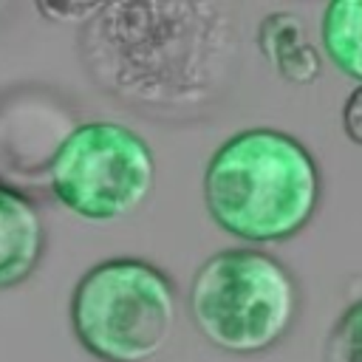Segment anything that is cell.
<instances>
[{
  "label": "cell",
  "mask_w": 362,
  "mask_h": 362,
  "mask_svg": "<svg viewBox=\"0 0 362 362\" xmlns=\"http://www.w3.org/2000/svg\"><path fill=\"white\" fill-rule=\"evenodd\" d=\"M88 76L139 116L195 122L232 90L240 31L223 3H99L79 25Z\"/></svg>",
  "instance_id": "obj_1"
},
{
  "label": "cell",
  "mask_w": 362,
  "mask_h": 362,
  "mask_svg": "<svg viewBox=\"0 0 362 362\" xmlns=\"http://www.w3.org/2000/svg\"><path fill=\"white\" fill-rule=\"evenodd\" d=\"M322 175L311 150L291 133L252 127L229 136L204 173L209 218L246 243L288 240L320 206Z\"/></svg>",
  "instance_id": "obj_2"
},
{
  "label": "cell",
  "mask_w": 362,
  "mask_h": 362,
  "mask_svg": "<svg viewBox=\"0 0 362 362\" xmlns=\"http://www.w3.org/2000/svg\"><path fill=\"white\" fill-rule=\"evenodd\" d=\"M187 303L192 325L209 345L246 356L288 337L300 317L303 291L274 255L223 249L198 266Z\"/></svg>",
  "instance_id": "obj_3"
},
{
  "label": "cell",
  "mask_w": 362,
  "mask_h": 362,
  "mask_svg": "<svg viewBox=\"0 0 362 362\" xmlns=\"http://www.w3.org/2000/svg\"><path fill=\"white\" fill-rule=\"evenodd\" d=\"M68 314L79 345L99 362H156L170 348L178 300L164 269L110 257L79 277Z\"/></svg>",
  "instance_id": "obj_4"
},
{
  "label": "cell",
  "mask_w": 362,
  "mask_h": 362,
  "mask_svg": "<svg viewBox=\"0 0 362 362\" xmlns=\"http://www.w3.org/2000/svg\"><path fill=\"white\" fill-rule=\"evenodd\" d=\"M153 184V150L122 122H82L51 167V201L85 221L136 212Z\"/></svg>",
  "instance_id": "obj_5"
},
{
  "label": "cell",
  "mask_w": 362,
  "mask_h": 362,
  "mask_svg": "<svg viewBox=\"0 0 362 362\" xmlns=\"http://www.w3.org/2000/svg\"><path fill=\"white\" fill-rule=\"evenodd\" d=\"M82 110L51 85L23 82L0 90V187L31 198H51V167L79 130Z\"/></svg>",
  "instance_id": "obj_6"
},
{
  "label": "cell",
  "mask_w": 362,
  "mask_h": 362,
  "mask_svg": "<svg viewBox=\"0 0 362 362\" xmlns=\"http://www.w3.org/2000/svg\"><path fill=\"white\" fill-rule=\"evenodd\" d=\"M45 240L40 206L0 187V288L20 286L31 277L45 255Z\"/></svg>",
  "instance_id": "obj_7"
},
{
  "label": "cell",
  "mask_w": 362,
  "mask_h": 362,
  "mask_svg": "<svg viewBox=\"0 0 362 362\" xmlns=\"http://www.w3.org/2000/svg\"><path fill=\"white\" fill-rule=\"evenodd\" d=\"M257 48L277 76L291 85H311L322 71L320 51L311 45L308 31L294 11L266 14L257 25Z\"/></svg>",
  "instance_id": "obj_8"
},
{
  "label": "cell",
  "mask_w": 362,
  "mask_h": 362,
  "mask_svg": "<svg viewBox=\"0 0 362 362\" xmlns=\"http://www.w3.org/2000/svg\"><path fill=\"white\" fill-rule=\"evenodd\" d=\"M320 40L345 76L362 85V0H334L322 11Z\"/></svg>",
  "instance_id": "obj_9"
},
{
  "label": "cell",
  "mask_w": 362,
  "mask_h": 362,
  "mask_svg": "<svg viewBox=\"0 0 362 362\" xmlns=\"http://www.w3.org/2000/svg\"><path fill=\"white\" fill-rule=\"evenodd\" d=\"M322 362H362V297L337 317L325 337Z\"/></svg>",
  "instance_id": "obj_10"
},
{
  "label": "cell",
  "mask_w": 362,
  "mask_h": 362,
  "mask_svg": "<svg viewBox=\"0 0 362 362\" xmlns=\"http://www.w3.org/2000/svg\"><path fill=\"white\" fill-rule=\"evenodd\" d=\"M96 8H99V3H37V11L42 17H51L57 23L71 20V23H79V25L88 17H93Z\"/></svg>",
  "instance_id": "obj_11"
},
{
  "label": "cell",
  "mask_w": 362,
  "mask_h": 362,
  "mask_svg": "<svg viewBox=\"0 0 362 362\" xmlns=\"http://www.w3.org/2000/svg\"><path fill=\"white\" fill-rule=\"evenodd\" d=\"M342 127L351 141L362 144V85L351 90V96L342 105Z\"/></svg>",
  "instance_id": "obj_12"
}]
</instances>
